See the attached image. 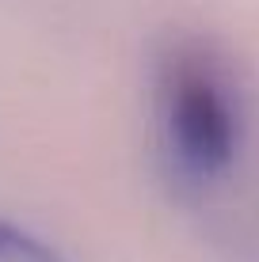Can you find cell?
<instances>
[{
  "instance_id": "cell-2",
  "label": "cell",
  "mask_w": 259,
  "mask_h": 262,
  "mask_svg": "<svg viewBox=\"0 0 259 262\" xmlns=\"http://www.w3.org/2000/svg\"><path fill=\"white\" fill-rule=\"evenodd\" d=\"M0 262H65L57 251H50L42 239L23 232L19 224L0 216Z\"/></svg>"
},
{
  "instance_id": "cell-1",
  "label": "cell",
  "mask_w": 259,
  "mask_h": 262,
  "mask_svg": "<svg viewBox=\"0 0 259 262\" xmlns=\"http://www.w3.org/2000/svg\"><path fill=\"white\" fill-rule=\"evenodd\" d=\"M156 133L168 175L183 190H210L236 164V95L202 50H172L160 61Z\"/></svg>"
}]
</instances>
